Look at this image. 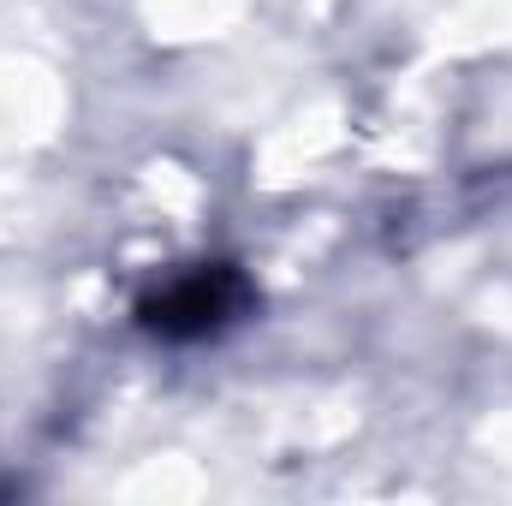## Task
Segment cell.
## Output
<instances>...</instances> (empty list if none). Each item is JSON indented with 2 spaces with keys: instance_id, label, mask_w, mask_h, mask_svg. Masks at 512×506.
<instances>
[{
  "instance_id": "obj_1",
  "label": "cell",
  "mask_w": 512,
  "mask_h": 506,
  "mask_svg": "<svg viewBox=\"0 0 512 506\" xmlns=\"http://www.w3.org/2000/svg\"><path fill=\"white\" fill-rule=\"evenodd\" d=\"M251 304H256L251 280H245L233 262H197V268H185L179 280H167L161 292H149V298L137 304V322H143L155 340L185 346V340H209V334L233 328Z\"/></svg>"
}]
</instances>
